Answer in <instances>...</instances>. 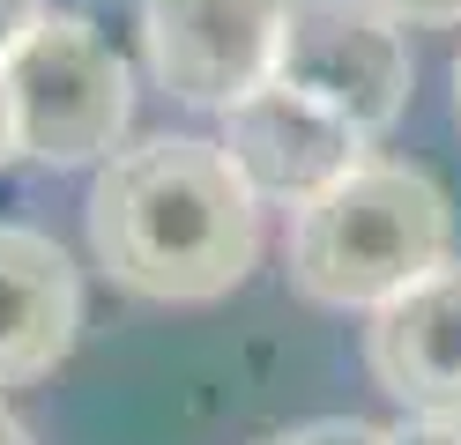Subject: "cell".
Listing matches in <instances>:
<instances>
[{"mask_svg": "<svg viewBox=\"0 0 461 445\" xmlns=\"http://www.w3.org/2000/svg\"><path fill=\"white\" fill-rule=\"evenodd\" d=\"M82 334V275L31 223H0V394L52 378Z\"/></svg>", "mask_w": 461, "mask_h": 445, "instance_id": "cell-8", "label": "cell"}, {"mask_svg": "<svg viewBox=\"0 0 461 445\" xmlns=\"http://www.w3.org/2000/svg\"><path fill=\"white\" fill-rule=\"evenodd\" d=\"M45 15H52L45 0H0V59H8L23 38H31V30H38Z\"/></svg>", "mask_w": 461, "mask_h": 445, "instance_id": "cell-11", "label": "cell"}, {"mask_svg": "<svg viewBox=\"0 0 461 445\" xmlns=\"http://www.w3.org/2000/svg\"><path fill=\"white\" fill-rule=\"evenodd\" d=\"M365 371L387 401L431 423H461V260L365 312Z\"/></svg>", "mask_w": 461, "mask_h": 445, "instance_id": "cell-7", "label": "cell"}, {"mask_svg": "<svg viewBox=\"0 0 461 445\" xmlns=\"http://www.w3.org/2000/svg\"><path fill=\"white\" fill-rule=\"evenodd\" d=\"M268 445H387V431L380 423H357V415H321V423L276 431Z\"/></svg>", "mask_w": 461, "mask_h": 445, "instance_id": "cell-9", "label": "cell"}, {"mask_svg": "<svg viewBox=\"0 0 461 445\" xmlns=\"http://www.w3.org/2000/svg\"><path fill=\"white\" fill-rule=\"evenodd\" d=\"M0 82H8V104H15V148L31 164L75 171V164H104L112 148H127L134 75L90 15L52 8L0 59Z\"/></svg>", "mask_w": 461, "mask_h": 445, "instance_id": "cell-3", "label": "cell"}, {"mask_svg": "<svg viewBox=\"0 0 461 445\" xmlns=\"http://www.w3.org/2000/svg\"><path fill=\"white\" fill-rule=\"evenodd\" d=\"M372 8L402 30H454L461 22V0H372Z\"/></svg>", "mask_w": 461, "mask_h": 445, "instance_id": "cell-10", "label": "cell"}, {"mask_svg": "<svg viewBox=\"0 0 461 445\" xmlns=\"http://www.w3.org/2000/svg\"><path fill=\"white\" fill-rule=\"evenodd\" d=\"M268 82L328 104L342 127H357L372 141L410 111L417 59H410L402 22H387L372 0H283Z\"/></svg>", "mask_w": 461, "mask_h": 445, "instance_id": "cell-4", "label": "cell"}, {"mask_svg": "<svg viewBox=\"0 0 461 445\" xmlns=\"http://www.w3.org/2000/svg\"><path fill=\"white\" fill-rule=\"evenodd\" d=\"M23 148H15V104H8V82H0V164H15Z\"/></svg>", "mask_w": 461, "mask_h": 445, "instance_id": "cell-13", "label": "cell"}, {"mask_svg": "<svg viewBox=\"0 0 461 445\" xmlns=\"http://www.w3.org/2000/svg\"><path fill=\"white\" fill-rule=\"evenodd\" d=\"M223 156L239 164L253 200L305 208V200H321L335 178H350L372 148H365L357 127H342L328 104H312V97H298V89H283V82H261L253 97H239L223 111Z\"/></svg>", "mask_w": 461, "mask_h": 445, "instance_id": "cell-6", "label": "cell"}, {"mask_svg": "<svg viewBox=\"0 0 461 445\" xmlns=\"http://www.w3.org/2000/svg\"><path fill=\"white\" fill-rule=\"evenodd\" d=\"M0 445H31V431H23V415L0 401Z\"/></svg>", "mask_w": 461, "mask_h": 445, "instance_id": "cell-14", "label": "cell"}, {"mask_svg": "<svg viewBox=\"0 0 461 445\" xmlns=\"http://www.w3.org/2000/svg\"><path fill=\"white\" fill-rule=\"evenodd\" d=\"M454 200L424 164L365 156L350 178H335L321 200L291 208V289L328 312H380L387 297L447 267Z\"/></svg>", "mask_w": 461, "mask_h": 445, "instance_id": "cell-2", "label": "cell"}, {"mask_svg": "<svg viewBox=\"0 0 461 445\" xmlns=\"http://www.w3.org/2000/svg\"><path fill=\"white\" fill-rule=\"evenodd\" d=\"M454 119H461V52H454Z\"/></svg>", "mask_w": 461, "mask_h": 445, "instance_id": "cell-15", "label": "cell"}, {"mask_svg": "<svg viewBox=\"0 0 461 445\" xmlns=\"http://www.w3.org/2000/svg\"><path fill=\"white\" fill-rule=\"evenodd\" d=\"M387 445H461V423H431V415H410L402 431H387Z\"/></svg>", "mask_w": 461, "mask_h": 445, "instance_id": "cell-12", "label": "cell"}, {"mask_svg": "<svg viewBox=\"0 0 461 445\" xmlns=\"http://www.w3.org/2000/svg\"><path fill=\"white\" fill-rule=\"evenodd\" d=\"M90 253L120 289L157 305H216L261 260V200L201 134H149L97 164Z\"/></svg>", "mask_w": 461, "mask_h": 445, "instance_id": "cell-1", "label": "cell"}, {"mask_svg": "<svg viewBox=\"0 0 461 445\" xmlns=\"http://www.w3.org/2000/svg\"><path fill=\"white\" fill-rule=\"evenodd\" d=\"M283 0H141L149 75L179 104L230 111L276 75Z\"/></svg>", "mask_w": 461, "mask_h": 445, "instance_id": "cell-5", "label": "cell"}]
</instances>
